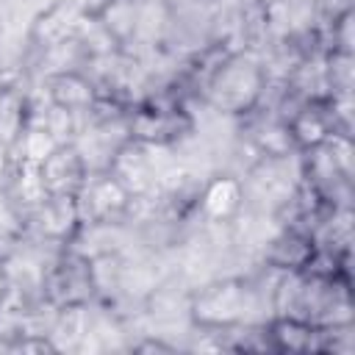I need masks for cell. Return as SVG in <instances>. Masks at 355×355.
I'll return each instance as SVG.
<instances>
[{
    "mask_svg": "<svg viewBox=\"0 0 355 355\" xmlns=\"http://www.w3.org/2000/svg\"><path fill=\"white\" fill-rule=\"evenodd\" d=\"M266 89V69L247 53L227 55L208 78V100L225 114H247L255 108Z\"/></svg>",
    "mask_w": 355,
    "mask_h": 355,
    "instance_id": "obj_1",
    "label": "cell"
},
{
    "mask_svg": "<svg viewBox=\"0 0 355 355\" xmlns=\"http://www.w3.org/2000/svg\"><path fill=\"white\" fill-rule=\"evenodd\" d=\"M83 225H111L133 208V194L108 172H89L75 194Z\"/></svg>",
    "mask_w": 355,
    "mask_h": 355,
    "instance_id": "obj_2",
    "label": "cell"
},
{
    "mask_svg": "<svg viewBox=\"0 0 355 355\" xmlns=\"http://www.w3.org/2000/svg\"><path fill=\"white\" fill-rule=\"evenodd\" d=\"M247 311H250V288L241 280L211 283L191 302L194 322L202 324V327H211V330L239 324Z\"/></svg>",
    "mask_w": 355,
    "mask_h": 355,
    "instance_id": "obj_3",
    "label": "cell"
},
{
    "mask_svg": "<svg viewBox=\"0 0 355 355\" xmlns=\"http://www.w3.org/2000/svg\"><path fill=\"white\" fill-rule=\"evenodd\" d=\"M105 169H108L133 197L150 194V191L155 189V183H158V172H155V164H153V158H150V144L136 141V139L122 141V144L108 155Z\"/></svg>",
    "mask_w": 355,
    "mask_h": 355,
    "instance_id": "obj_4",
    "label": "cell"
},
{
    "mask_svg": "<svg viewBox=\"0 0 355 355\" xmlns=\"http://www.w3.org/2000/svg\"><path fill=\"white\" fill-rule=\"evenodd\" d=\"M191 122L183 111L178 108H161V105H141L130 114L128 119V139L144 141V144H155V147H166L175 139H180L183 133H189Z\"/></svg>",
    "mask_w": 355,
    "mask_h": 355,
    "instance_id": "obj_5",
    "label": "cell"
},
{
    "mask_svg": "<svg viewBox=\"0 0 355 355\" xmlns=\"http://www.w3.org/2000/svg\"><path fill=\"white\" fill-rule=\"evenodd\" d=\"M42 183L47 194H78L83 180L89 178L86 155L78 150V144H58L42 164H39Z\"/></svg>",
    "mask_w": 355,
    "mask_h": 355,
    "instance_id": "obj_6",
    "label": "cell"
},
{
    "mask_svg": "<svg viewBox=\"0 0 355 355\" xmlns=\"http://www.w3.org/2000/svg\"><path fill=\"white\" fill-rule=\"evenodd\" d=\"M288 133L294 147L300 150H313L319 144H324L330 139V133H336V108L333 100H311L308 105H302L288 122Z\"/></svg>",
    "mask_w": 355,
    "mask_h": 355,
    "instance_id": "obj_7",
    "label": "cell"
},
{
    "mask_svg": "<svg viewBox=\"0 0 355 355\" xmlns=\"http://www.w3.org/2000/svg\"><path fill=\"white\" fill-rule=\"evenodd\" d=\"M83 6L78 0H55L50 8H44L33 28H31V36L33 42H39L42 47H58V44H69L75 31H78V22L83 19Z\"/></svg>",
    "mask_w": 355,
    "mask_h": 355,
    "instance_id": "obj_8",
    "label": "cell"
},
{
    "mask_svg": "<svg viewBox=\"0 0 355 355\" xmlns=\"http://www.w3.org/2000/svg\"><path fill=\"white\" fill-rule=\"evenodd\" d=\"M33 214L44 239H53V241H69L83 225L75 194H47Z\"/></svg>",
    "mask_w": 355,
    "mask_h": 355,
    "instance_id": "obj_9",
    "label": "cell"
},
{
    "mask_svg": "<svg viewBox=\"0 0 355 355\" xmlns=\"http://www.w3.org/2000/svg\"><path fill=\"white\" fill-rule=\"evenodd\" d=\"M50 103L61 105V108H69L75 114H89L97 103V89L94 83L75 72V69H61V72H53L47 78V86H44Z\"/></svg>",
    "mask_w": 355,
    "mask_h": 355,
    "instance_id": "obj_10",
    "label": "cell"
},
{
    "mask_svg": "<svg viewBox=\"0 0 355 355\" xmlns=\"http://www.w3.org/2000/svg\"><path fill=\"white\" fill-rule=\"evenodd\" d=\"M244 205V186L233 175H216L200 194L202 216L211 222H230Z\"/></svg>",
    "mask_w": 355,
    "mask_h": 355,
    "instance_id": "obj_11",
    "label": "cell"
},
{
    "mask_svg": "<svg viewBox=\"0 0 355 355\" xmlns=\"http://www.w3.org/2000/svg\"><path fill=\"white\" fill-rule=\"evenodd\" d=\"M269 336L275 341V349L283 352H308V349H319V327L305 322V319H294V316H277L269 327Z\"/></svg>",
    "mask_w": 355,
    "mask_h": 355,
    "instance_id": "obj_12",
    "label": "cell"
},
{
    "mask_svg": "<svg viewBox=\"0 0 355 355\" xmlns=\"http://www.w3.org/2000/svg\"><path fill=\"white\" fill-rule=\"evenodd\" d=\"M8 189H11L14 202L22 205V208H28V211H36L44 202V197H47V189L42 183L39 166L36 164H28V161H17V158H11Z\"/></svg>",
    "mask_w": 355,
    "mask_h": 355,
    "instance_id": "obj_13",
    "label": "cell"
},
{
    "mask_svg": "<svg viewBox=\"0 0 355 355\" xmlns=\"http://www.w3.org/2000/svg\"><path fill=\"white\" fill-rule=\"evenodd\" d=\"M316 255L313 250V239L311 236H302L297 230H286L283 236H277L272 241V250H269V261L286 272H294V269H305L311 263V258Z\"/></svg>",
    "mask_w": 355,
    "mask_h": 355,
    "instance_id": "obj_14",
    "label": "cell"
},
{
    "mask_svg": "<svg viewBox=\"0 0 355 355\" xmlns=\"http://www.w3.org/2000/svg\"><path fill=\"white\" fill-rule=\"evenodd\" d=\"M28 125V97L17 86L0 89V144L8 150Z\"/></svg>",
    "mask_w": 355,
    "mask_h": 355,
    "instance_id": "obj_15",
    "label": "cell"
},
{
    "mask_svg": "<svg viewBox=\"0 0 355 355\" xmlns=\"http://www.w3.org/2000/svg\"><path fill=\"white\" fill-rule=\"evenodd\" d=\"M89 333V322H86V311L80 302H67L61 305L53 327H50V341L55 344V349H67V347H78Z\"/></svg>",
    "mask_w": 355,
    "mask_h": 355,
    "instance_id": "obj_16",
    "label": "cell"
},
{
    "mask_svg": "<svg viewBox=\"0 0 355 355\" xmlns=\"http://www.w3.org/2000/svg\"><path fill=\"white\" fill-rule=\"evenodd\" d=\"M97 19L103 22V28L114 36L116 44L128 42L139 25V8L133 0H108L100 11H97Z\"/></svg>",
    "mask_w": 355,
    "mask_h": 355,
    "instance_id": "obj_17",
    "label": "cell"
},
{
    "mask_svg": "<svg viewBox=\"0 0 355 355\" xmlns=\"http://www.w3.org/2000/svg\"><path fill=\"white\" fill-rule=\"evenodd\" d=\"M58 147V141L39 125V122H28L25 125V130L19 133V139L8 147L14 155L11 158H17V161H28V164H42L53 150Z\"/></svg>",
    "mask_w": 355,
    "mask_h": 355,
    "instance_id": "obj_18",
    "label": "cell"
},
{
    "mask_svg": "<svg viewBox=\"0 0 355 355\" xmlns=\"http://www.w3.org/2000/svg\"><path fill=\"white\" fill-rule=\"evenodd\" d=\"M333 50L352 53V11H344L333 22Z\"/></svg>",
    "mask_w": 355,
    "mask_h": 355,
    "instance_id": "obj_19",
    "label": "cell"
},
{
    "mask_svg": "<svg viewBox=\"0 0 355 355\" xmlns=\"http://www.w3.org/2000/svg\"><path fill=\"white\" fill-rule=\"evenodd\" d=\"M8 288H11V280H8V275H6V269L0 266V302H3V297L8 294Z\"/></svg>",
    "mask_w": 355,
    "mask_h": 355,
    "instance_id": "obj_20",
    "label": "cell"
},
{
    "mask_svg": "<svg viewBox=\"0 0 355 355\" xmlns=\"http://www.w3.org/2000/svg\"><path fill=\"white\" fill-rule=\"evenodd\" d=\"M136 349H139V352H147V349H172V347H166V344H161V341H144V344H139Z\"/></svg>",
    "mask_w": 355,
    "mask_h": 355,
    "instance_id": "obj_21",
    "label": "cell"
}]
</instances>
